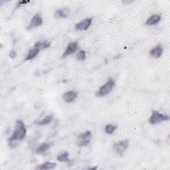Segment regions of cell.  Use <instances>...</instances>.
I'll return each instance as SVG.
<instances>
[{"label": "cell", "mask_w": 170, "mask_h": 170, "mask_svg": "<svg viewBox=\"0 0 170 170\" xmlns=\"http://www.w3.org/2000/svg\"><path fill=\"white\" fill-rule=\"evenodd\" d=\"M78 93L74 90H70V91L64 93L62 95V98L66 102H71L74 101L77 98Z\"/></svg>", "instance_id": "9c48e42d"}, {"label": "cell", "mask_w": 170, "mask_h": 170, "mask_svg": "<svg viewBox=\"0 0 170 170\" xmlns=\"http://www.w3.org/2000/svg\"><path fill=\"white\" fill-rule=\"evenodd\" d=\"M169 117L167 115H164L158 112L157 111H153L151 117H150L149 122L150 124H154L157 123H160L161 122H164L166 120H169Z\"/></svg>", "instance_id": "3957f363"}, {"label": "cell", "mask_w": 170, "mask_h": 170, "mask_svg": "<svg viewBox=\"0 0 170 170\" xmlns=\"http://www.w3.org/2000/svg\"><path fill=\"white\" fill-rule=\"evenodd\" d=\"M26 133L27 130L25 128V125L23 124V122L21 120H17L16 124H15V128L13 135L8 140L9 147L11 148L15 147L16 145V144H15V142L23 140L25 138Z\"/></svg>", "instance_id": "6da1fadb"}, {"label": "cell", "mask_w": 170, "mask_h": 170, "mask_svg": "<svg viewBox=\"0 0 170 170\" xmlns=\"http://www.w3.org/2000/svg\"><path fill=\"white\" fill-rule=\"evenodd\" d=\"M51 45V42L45 41L44 42H37L34 45V48L38 49L39 50L45 49L47 48H49Z\"/></svg>", "instance_id": "4fadbf2b"}, {"label": "cell", "mask_w": 170, "mask_h": 170, "mask_svg": "<svg viewBox=\"0 0 170 170\" xmlns=\"http://www.w3.org/2000/svg\"><path fill=\"white\" fill-rule=\"evenodd\" d=\"M162 53H163V49H162L161 45H157L150 51V55L155 58H160Z\"/></svg>", "instance_id": "30bf717a"}, {"label": "cell", "mask_w": 170, "mask_h": 170, "mask_svg": "<svg viewBox=\"0 0 170 170\" xmlns=\"http://www.w3.org/2000/svg\"><path fill=\"white\" fill-rule=\"evenodd\" d=\"M115 82L113 80L112 78H110L108 82L104 85L98 90L96 93V96H104L107 95L113 90L114 87L115 86Z\"/></svg>", "instance_id": "7a4b0ae2"}, {"label": "cell", "mask_w": 170, "mask_h": 170, "mask_svg": "<svg viewBox=\"0 0 170 170\" xmlns=\"http://www.w3.org/2000/svg\"><path fill=\"white\" fill-rule=\"evenodd\" d=\"M42 24H43V19L41 18L40 14L37 13L34 15L32 19H31L29 25L27 27V29H31L32 28H34V27L41 26Z\"/></svg>", "instance_id": "8992f818"}, {"label": "cell", "mask_w": 170, "mask_h": 170, "mask_svg": "<svg viewBox=\"0 0 170 170\" xmlns=\"http://www.w3.org/2000/svg\"><path fill=\"white\" fill-rule=\"evenodd\" d=\"M92 21H93L92 18L86 19L85 20L82 21L81 22L77 23V24L75 25V28H76L77 30H80V31L86 30L89 29L90 25H91Z\"/></svg>", "instance_id": "ba28073f"}, {"label": "cell", "mask_w": 170, "mask_h": 170, "mask_svg": "<svg viewBox=\"0 0 170 170\" xmlns=\"http://www.w3.org/2000/svg\"><path fill=\"white\" fill-rule=\"evenodd\" d=\"M69 13V10L66 8L64 9H60L56 11V13H55V17L57 18H66L68 17V15Z\"/></svg>", "instance_id": "7c38bea8"}, {"label": "cell", "mask_w": 170, "mask_h": 170, "mask_svg": "<svg viewBox=\"0 0 170 170\" xmlns=\"http://www.w3.org/2000/svg\"><path fill=\"white\" fill-rule=\"evenodd\" d=\"M160 20L161 16L160 15H153L148 19L145 24L147 25H154L159 23Z\"/></svg>", "instance_id": "8fae6325"}, {"label": "cell", "mask_w": 170, "mask_h": 170, "mask_svg": "<svg viewBox=\"0 0 170 170\" xmlns=\"http://www.w3.org/2000/svg\"><path fill=\"white\" fill-rule=\"evenodd\" d=\"M39 51L40 50L38 49H35V48L31 49L26 56V57L25 59V61H28V60H31V59H34L38 55Z\"/></svg>", "instance_id": "9a60e30c"}, {"label": "cell", "mask_w": 170, "mask_h": 170, "mask_svg": "<svg viewBox=\"0 0 170 170\" xmlns=\"http://www.w3.org/2000/svg\"><path fill=\"white\" fill-rule=\"evenodd\" d=\"M76 57L78 61H84L86 59V52L85 51H80L77 54Z\"/></svg>", "instance_id": "d6986e66"}, {"label": "cell", "mask_w": 170, "mask_h": 170, "mask_svg": "<svg viewBox=\"0 0 170 170\" xmlns=\"http://www.w3.org/2000/svg\"><path fill=\"white\" fill-rule=\"evenodd\" d=\"M129 146V141L128 140H123L120 141L118 143H115L113 145V149L116 153H118L119 155L122 156L124 153L126 149H128Z\"/></svg>", "instance_id": "277c9868"}, {"label": "cell", "mask_w": 170, "mask_h": 170, "mask_svg": "<svg viewBox=\"0 0 170 170\" xmlns=\"http://www.w3.org/2000/svg\"><path fill=\"white\" fill-rule=\"evenodd\" d=\"M52 120H53V116L52 115L47 116L43 120L38 122L37 124H39V125H47V124H49Z\"/></svg>", "instance_id": "e0dca14e"}, {"label": "cell", "mask_w": 170, "mask_h": 170, "mask_svg": "<svg viewBox=\"0 0 170 170\" xmlns=\"http://www.w3.org/2000/svg\"><path fill=\"white\" fill-rule=\"evenodd\" d=\"M56 167V164L51 163V162H45L42 165L38 166L37 169H51Z\"/></svg>", "instance_id": "5bb4252c"}, {"label": "cell", "mask_w": 170, "mask_h": 170, "mask_svg": "<svg viewBox=\"0 0 170 170\" xmlns=\"http://www.w3.org/2000/svg\"><path fill=\"white\" fill-rule=\"evenodd\" d=\"M17 56V53L15 52V51L12 50V51H10V53H9V57L11 58V59H14Z\"/></svg>", "instance_id": "44dd1931"}, {"label": "cell", "mask_w": 170, "mask_h": 170, "mask_svg": "<svg viewBox=\"0 0 170 170\" xmlns=\"http://www.w3.org/2000/svg\"><path fill=\"white\" fill-rule=\"evenodd\" d=\"M68 156L69 153L67 152H64L57 157V160L61 162H67L69 161Z\"/></svg>", "instance_id": "ac0fdd59"}, {"label": "cell", "mask_w": 170, "mask_h": 170, "mask_svg": "<svg viewBox=\"0 0 170 170\" xmlns=\"http://www.w3.org/2000/svg\"><path fill=\"white\" fill-rule=\"evenodd\" d=\"M116 129V126L112 125H107L105 127V132L107 134H112Z\"/></svg>", "instance_id": "ffe728a7"}, {"label": "cell", "mask_w": 170, "mask_h": 170, "mask_svg": "<svg viewBox=\"0 0 170 170\" xmlns=\"http://www.w3.org/2000/svg\"><path fill=\"white\" fill-rule=\"evenodd\" d=\"M78 49V42L77 41H74V42H72L69 43V44L67 45L66 49L65 50V51L63 53L61 58H65L67 56H69V55H71L74 53V52H76L77 50Z\"/></svg>", "instance_id": "52a82bcc"}, {"label": "cell", "mask_w": 170, "mask_h": 170, "mask_svg": "<svg viewBox=\"0 0 170 170\" xmlns=\"http://www.w3.org/2000/svg\"><path fill=\"white\" fill-rule=\"evenodd\" d=\"M50 147H51L50 144H45V143L42 144L37 148L35 152H36L37 153H43L45 152Z\"/></svg>", "instance_id": "2e32d148"}, {"label": "cell", "mask_w": 170, "mask_h": 170, "mask_svg": "<svg viewBox=\"0 0 170 170\" xmlns=\"http://www.w3.org/2000/svg\"><path fill=\"white\" fill-rule=\"evenodd\" d=\"M92 137L91 132L88 131L84 134H81L78 138V145L79 146H86L90 142Z\"/></svg>", "instance_id": "5b68a950"}]
</instances>
